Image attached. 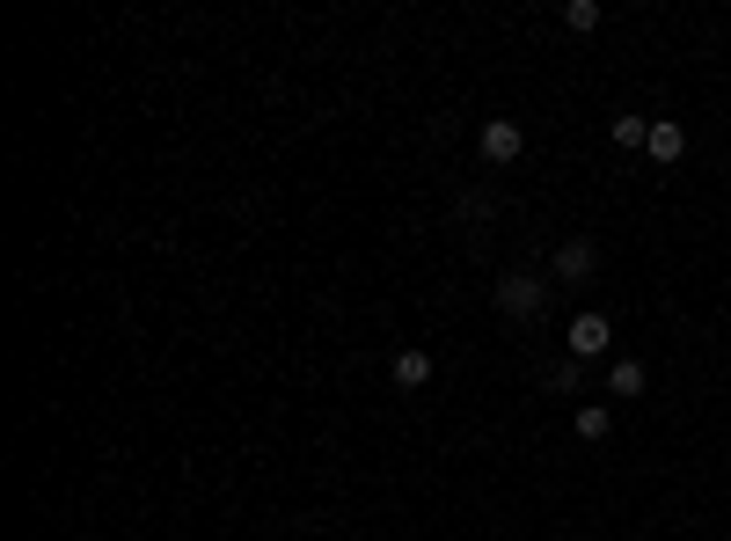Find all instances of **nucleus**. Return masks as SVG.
Segmentation results:
<instances>
[{"label":"nucleus","instance_id":"nucleus-11","mask_svg":"<svg viewBox=\"0 0 731 541\" xmlns=\"http://www.w3.org/2000/svg\"><path fill=\"white\" fill-rule=\"evenodd\" d=\"M549 381H556V388H578V381H585V359H563V366L549 373Z\"/></svg>","mask_w":731,"mask_h":541},{"label":"nucleus","instance_id":"nucleus-1","mask_svg":"<svg viewBox=\"0 0 731 541\" xmlns=\"http://www.w3.org/2000/svg\"><path fill=\"white\" fill-rule=\"evenodd\" d=\"M541 308H549V286H541L535 270H512V278H498V315H512V322H535Z\"/></svg>","mask_w":731,"mask_h":541},{"label":"nucleus","instance_id":"nucleus-10","mask_svg":"<svg viewBox=\"0 0 731 541\" xmlns=\"http://www.w3.org/2000/svg\"><path fill=\"white\" fill-rule=\"evenodd\" d=\"M608 140L614 147H644V140H651V118H630V110H622V118L608 124Z\"/></svg>","mask_w":731,"mask_h":541},{"label":"nucleus","instance_id":"nucleus-5","mask_svg":"<svg viewBox=\"0 0 731 541\" xmlns=\"http://www.w3.org/2000/svg\"><path fill=\"white\" fill-rule=\"evenodd\" d=\"M644 154L673 169V161H681V154H687V132H681V118H651V140H644Z\"/></svg>","mask_w":731,"mask_h":541},{"label":"nucleus","instance_id":"nucleus-9","mask_svg":"<svg viewBox=\"0 0 731 541\" xmlns=\"http://www.w3.org/2000/svg\"><path fill=\"white\" fill-rule=\"evenodd\" d=\"M563 29H571V37H592V29H600V0H571V8H563Z\"/></svg>","mask_w":731,"mask_h":541},{"label":"nucleus","instance_id":"nucleus-2","mask_svg":"<svg viewBox=\"0 0 731 541\" xmlns=\"http://www.w3.org/2000/svg\"><path fill=\"white\" fill-rule=\"evenodd\" d=\"M476 147H483L490 169H505V161H519V147H527V132H519V118H483V132H476Z\"/></svg>","mask_w":731,"mask_h":541},{"label":"nucleus","instance_id":"nucleus-4","mask_svg":"<svg viewBox=\"0 0 731 541\" xmlns=\"http://www.w3.org/2000/svg\"><path fill=\"white\" fill-rule=\"evenodd\" d=\"M614 345V322L608 315H578L571 322V359H592V351H608Z\"/></svg>","mask_w":731,"mask_h":541},{"label":"nucleus","instance_id":"nucleus-6","mask_svg":"<svg viewBox=\"0 0 731 541\" xmlns=\"http://www.w3.org/2000/svg\"><path fill=\"white\" fill-rule=\"evenodd\" d=\"M388 373H395V388H403V395H417L424 381H432V351H395Z\"/></svg>","mask_w":731,"mask_h":541},{"label":"nucleus","instance_id":"nucleus-8","mask_svg":"<svg viewBox=\"0 0 731 541\" xmlns=\"http://www.w3.org/2000/svg\"><path fill=\"white\" fill-rule=\"evenodd\" d=\"M571 432L600 446V440H608V432H614V410H600V402H585V410H571Z\"/></svg>","mask_w":731,"mask_h":541},{"label":"nucleus","instance_id":"nucleus-3","mask_svg":"<svg viewBox=\"0 0 731 541\" xmlns=\"http://www.w3.org/2000/svg\"><path fill=\"white\" fill-rule=\"evenodd\" d=\"M592 270H600V249L585 242V235H571V242L556 249V278H563V286H585Z\"/></svg>","mask_w":731,"mask_h":541},{"label":"nucleus","instance_id":"nucleus-7","mask_svg":"<svg viewBox=\"0 0 731 541\" xmlns=\"http://www.w3.org/2000/svg\"><path fill=\"white\" fill-rule=\"evenodd\" d=\"M608 388L622 395V402H636V395L651 388V373H644V359H614V366H608Z\"/></svg>","mask_w":731,"mask_h":541}]
</instances>
